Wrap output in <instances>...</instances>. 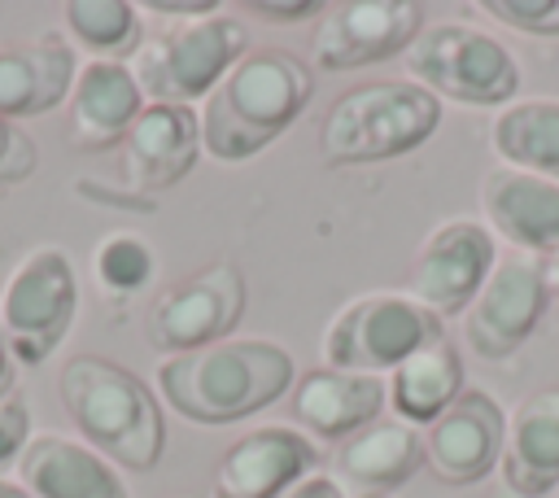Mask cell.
<instances>
[{"label": "cell", "mask_w": 559, "mask_h": 498, "mask_svg": "<svg viewBox=\"0 0 559 498\" xmlns=\"http://www.w3.org/2000/svg\"><path fill=\"white\" fill-rule=\"evenodd\" d=\"M314 92L310 66L288 48L245 52L205 96L201 109V149L218 162H245L266 149Z\"/></svg>", "instance_id": "cell-1"}, {"label": "cell", "mask_w": 559, "mask_h": 498, "mask_svg": "<svg viewBox=\"0 0 559 498\" xmlns=\"http://www.w3.org/2000/svg\"><path fill=\"white\" fill-rule=\"evenodd\" d=\"M57 398L79 437L127 472H148L162 459L166 424L148 384L114 358L74 354L57 371Z\"/></svg>", "instance_id": "cell-2"}, {"label": "cell", "mask_w": 559, "mask_h": 498, "mask_svg": "<svg viewBox=\"0 0 559 498\" xmlns=\"http://www.w3.org/2000/svg\"><path fill=\"white\" fill-rule=\"evenodd\" d=\"M293 384V358L258 336L170 354L157 367L162 398L197 424H231L271 406Z\"/></svg>", "instance_id": "cell-3"}, {"label": "cell", "mask_w": 559, "mask_h": 498, "mask_svg": "<svg viewBox=\"0 0 559 498\" xmlns=\"http://www.w3.org/2000/svg\"><path fill=\"white\" fill-rule=\"evenodd\" d=\"M441 105L428 87L406 79L362 83L332 100L323 131H319V162L323 166H362L411 153L437 131Z\"/></svg>", "instance_id": "cell-4"}, {"label": "cell", "mask_w": 559, "mask_h": 498, "mask_svg": "<svg viewBox=\"0 0 559 498\" xmlns=\"http://www.w3.org/2000/svg\"><path fill=\"white\" fill-rule=\"evenodd\" d=\"M249 52L245 22L227 13L192 17L162 26L157 35L140 39L131 52V74L148 105H188L197 96H210L214 83Z\"/></svg>", "instance_id": "cell-5"}, {"label": "cell", "mask_w": 559, "mask_h": 498, "mask_svg": "<svg viewBox=\"0 0 559 498\" xmlns=\"http://www.w3.org/2000/svg\"><path fill=\"white\" fill-rule=\"evenodd\" d=\"M79 310L74 262L61 245L31 249L0 288V332L17 363L39 367L70 332Z\"/></svg>", "instance_id": "cell-6"}, {"label": "cell", "mask_w": 559, "mask_h": 498, "mask_svg": "<svg viewBox=\"0 0 559 498\" xmlns=\"http://www.w3.org/2000/svg\"><path fill=\"white\" fill-rule=\"evenodd\" d=\"M406 70L432 96L463 105H502L520 92V66L507 44L463 22H428L406 48Z\"/></svg>", "instance_id": "cell-7"}, {"label": "cell", "mask_w": 559, "mask_h": 498, "mask_svg": "<svg viewBox=\"0 0 559 498\" xmlns=\"http://www.w3.org/2000/svg\"><path fill=\"white\" fill-rule=\"evenodd\" d=\"M445 336L441 319L406 293H367L349 301L323 336V363L332 371H393L428 341Z\"/></svg>", "instance_id": "cell-8"}, {"label": "cell", "mask_w": 559, "mask_h": 498, "mask_svg": "<svg viewBox=\"0 0 559 498\" xmlns=\"http://www.w3.org/2000/svg\"><path fill=\"white\" fill-rule=\"evenodd\" d=\"M550 297V271L542 258L524 249H507L493 258L489 280L480 284L476 301L463 310V336L480 358H507L515 354Z\"/></svg>", "instance_id": "cell-9"}, {"label": "cell", "mask_w": 559, "mask_h": 498, "mask_svg": "<svg viewBox=\"0 0 559 498\" xmlns=\"http://www.w3.org/2000/svg\"><path fill=\"white\" fill-rule=\"evenodd\" d=\"M245 315V275L231 262H210L197 275L170 284L144 315L153 349L188 354L223 341Z\"/></svg>", "instance_id": "cell-10"}, {"label": "cell", "mask_w": 559, "mask_h": 498, "mask_svg": "<svg viewBox=\"0 0 559 498\" xmlns=\"http://www.w3.org/2000/svg\"><path fill=\"white\" fill-rule=\"evenodd\" d=\"M493 236L472 218H450L432 227L411 262V297L441 315H459L476 301L480 284L493 271Z\"/></svg>", "instance_id": "cell-11"}, {"label": "cell", "mask_w": 559, "mask_h": 498, "mask_svg": "<svg viewBox=\"0 0 559 498\" xmlns=\"http://www.w3.org/2000/svg\"><path fill=\"white\" fill-rule=\"evenodd\" d=\"M424 31V9L415 0H341L323 9L314 31V66L354 70L406 52Z\"/></svg>", "instance_id": "cell-12"}, {"label": "cell", "mask_w": 559, "mask_h": 498, "mask_svg": "<svg viewBox=\"0 0 559 498\" xmlns=\"http://www.w3.org/2000/svg\"><path fill=\"white\" fill-rule=\"evenodd\" d=\"M507 441V415L502 406L480 393L463 389L424 432V463L445 485H476L502 463Z\"/></svg>", "instance_id": "cell-13"}, {"label": "cell", "mask_w": 559, "mask_h": 498, "mask_svg": "<svg viewBox=\"0 0 559 498\" xmlns=\"http://www.w3.org/2000/svg\"><path fill=\"white\" fill-rule=\"evenodd\" d=\"M480 210L493 232L533 258H559V183L520 166H493L480 179Z\"/></svg>", "instance_id": "cell-14"}, {"label": "cell", "mask_w": 559, "mask_h": 498, "mask_svg": "<svg viewBox=\"0 0 559 498\" xmlns=\"http://www.w3.org/2000/svg\"><path fill=\"white\" fill-rule=\"evenodd\" d=\"M319 467V446L297 428H253L218 463L223 498H280Z\"/></svg>", "instance_id": "cell-15"}, {"label": "cell", "mask_w": 559, "mask_h": 498, "mask_svg": "<svg viewBox=\"0 0 559 498\" xmlns=\"http://www.w3.org/2000/svg\"><path fill=\"white\" fill-rule=\"evenodd\" d=\"M201 149V118L188 105H144L122 135V175L135 192H162L183 179Z\"/></svg>", "instance_id": "cell-16"}, {"label": "cell", "mask_w": 559, "mask_h": 498, "mask_svg": "<svg viewBox=\"0 0 559 498\" xmlns=\"http://www.w3.org/2000/svg\"><path fill=\"white\" fill-rule=\"evenodd\" d=\"M144 109V92L127 61H83L70 87V144L100 153L122 144Z\"/></svg>", "instance_id": "cell-17"}, {"label": "cell", "mask_w": 559, "mask_h": 498, "mask_svg": "<svg viewBox=\"0 0 559 498\" xmlns=\"http://www.w3.org/2000/svg\"><path fill=\"white\" fill-rule=\"evenodd\" d=\"M79 57L61 35L0 44V118H35L70 100Z\"/></svg>", "instance_id": "cell-18"}, {"label": "cell", "mask_w": 559, "mask_h": 498, "mask_svg": "<svg viewBox=\"0 0 559 498\" xmlns=\"http://www.w3.org/2000/svg\"><path fill=\"white\" fill-rule=\"evenodd\" d=\"M419 463H424V432L406 419H376L349 432L332 454L336 485L362 498H384L389 489L406 485L419 472Z\"/></svg>", "instance_id": "cell-19"}, {"label": "cell", "mask_w": 559, "mask_h": 498, "mask_svg": "<svg viewBox=\"0 0 559 498\" xmlns=\"http://www.w3.org/2000/svg\"><path fill=\"white\" fill-rule=\"evenodd\" d=\"M17 481L35 498H131L122 476L87 441L35 432L17 454Z\"/></svg>", "instance_id": "cell-20"}, {"label": "cell", "mask_w": 559, "mask_h": 498, "mask_svg": "<svg viewBox=\"0 0 559 498\" xmlns=\"http://www.w3.org/2000/svg\"><path fill=\"white\" fill-rule=\"evenodd\" d=\"M502 476L520 498H542L559 489V389H537L507 424Z\"/></svg>", "instance_id": "cell-21"}, {"label": "cell", "mask_w": 559, "mask_h": 498, "mask_svg": "<svg viewBox=\"0 0 559 498\" xmlns=\"http://www.w3.org/2000/svg\"><path fill=\"white\" fill-rule=\"evenodd\" d=\"M384 406V380L362 371H306L293 393V415L323 441H345L349 432L380 419Z\"/></svg>", "instance_id": "cell-22"}, {"label": "cell", "mask_w": 559, "mask_h": 498, "mask_svg": "<svg viewBox=\"0 0 559 498\" xmlns=\"http://www.w3.org/2000/svg\"><path fill=\"white\" fill-rule=\"evenodd\" d=\"M459 393H463V358L445 336L415 349L402 367H393L389 380V402L406 424H432Z\"/></svg>", "instance_id": "cell-23"}, {"label": "cell", "mask_w": 559, "mask_h": 498, "mask_svg": "<svg viewBox=\"0 0 559 498\" xmlns=\"http://www.w3.org/2000/svg\"><path fill=\"white\" fill-rule=\"evenodd\" d=\"M493 149L511 166L559 183V100L528 96L507 105L493 122Z\"/></svg>", "instance_id": "cell-24"}, {"label": "cell", "mask_w": 559, "mask_h": 498, "mask_svg": "<svg viewBox=\"0 0 559 498\" xmlns=\"http://www.w3.org/2000/svg\"><path fill=\"white\" fill-rule=\"evenodd\" d=\"M61 17L92 61H122L140 48V9L127 0H66Z\"/></svg>", "instance_id": "cell-25"}, {"label": "cell", "mask_w": 559, "mask_h": 498, "mask_svg": "<svg viewBox=\"0 0 559 498\" xmlns=\"http://www.w3.org/2000/svg\"><path fill=\"white\" fill-rule=\"evenodd\" d=\"M92 271H96V284H100L105 293L131 297V293H140V288L148 284V275H153V249H148L140 236H131V232H114V236H105V240L96 245Z\"/></svg>", "instance_id": "cell-26"}, {"label": "cell", "mask_w": 559, "mask_h": 498, "mask_svg": "<svg viewBox=\"0 0 559 498\" xmlns=\"http://www.w3.org/2000/svg\"><path fill=\"white\" fill-rule=\"evenodd\" d=\"M489 17L528 31V35H559V0H485Z\"/></svg>", "instance_id": "cell-27"}, {"label": "cell", "mask_w": 559, "mask_h": 498, "mask_svg": "<svg viewBox=\"0 0 559 498\" xmlns=\"http://www.w3.org/2000/svg\"><path fill=\"white\" fill-rule=\"evenodd\" d=\"M35 162V140L13 118H0V183H22Z\"/></svg>", "instance_id": "cell-28"}, {"label": "cell", "mask_w": 559, "mask_h": 498, "mask_svg": "<svg viewBox=\"0 0 559 498\" xmlns=\"http://www.w3.org/2000/svg\"><path fill=\"white\" fill-rule=\"evenodd\" d=\"M31 441V415H26V402L22 398H4L0 402V472L9 463H17V454L26 450Z\"/></svg>", "instance_id": "cell-29"}, {"label": "cell", "mask_w": 559, "mask_h": 498, "mask_svg": "<svg viewBox=\"0 0 559 498\" xmlns=\"http://www.w3.org/2000/svg\"><path fill=\"white\" fill-rule=\"evenodd\" d=\"M245 9L258 13V17H271V22H306V17H319L323 13L319 0H297V4L293 0H280V4L275 0H249Z\"/></svg>", "instance_id": "cell-30"}, {"label": "cell", "mask_w": 559, "mask_h": 498, "mask_svg": "<svg viewBox=\"0 0 559 498\" xmlns=\"http://www.w3.org/2000/svg\"><path fill=\"white\" fill-rule=\"evenodd\" d=\"M280 498H345V489H341L332 476H319V472H310V476H301L293 489H284Z\"/></svg>", "instance_id": "cell-31"}, {"label": "cell", "mask_w": 559, "mask_h": 498, "mask_svg": "<svg viewBox=\"0 0 559 498\" xmlns=\"http://www.w3.org/2000/svg\"><path fill=\"white\" fill-rule=\"evenodd\" d=\"M148 13H162V17H210L218 13L214 0H153Z\"/></svg>", "instance_id": "cell-32"}, {"label": "cell", "mask_w": 559, "mask_h": 498, "mask_svg": "<svg viewBox=\"0 0 559 498\" xmlns=\"http://www.w3.org/2000/svg\"><path fill=\"white\" fill-rule=\"evenodd\" d=\"M9 389H13V354H9L4 332H0V402L9 398Z\"/></svg>", "instance_id": "cell-33"}, {"label": "cell", "mask_w": 559, "mask_h": 498, "mask_svg": "<svg viewBox=\"0 0 559 498\" xmlns=\"http://www.w3.org/2000/svg\"><path fill=\"white\" fill-rule=\"evenodd\" d=\"M0 498H35L22 481H9V476H0Z\"/></svg>", "instance_id": "cell-34"}, {"label": "cell", "mask_w": 559, "mask_h": 498, "mask_svg": "<svg viewBox=\"0 0 559 498\" xmlns=\"http://www.w3.org/2000/svg\"><path fill=\"white\" fill-rule=\"evenodd\" d=\"M489 498H520V494H511V489H507V485H502V489H493V494H489Z\"/></svg>", "instance_id": "cell-35"}, {"label": "cell", "mask_w": 559, "mask_h": 498, "mask_svg": "<svg viewBox=\"0 0 559 498\" xmlns=\"http://www.w3.org/2000/svg\"><path fill=\"white\" fill-rule=\"evenodd\" d=\"M550 288H555V293H559V266H555V271H550Z\"/></svg>", "instance_id": "cell-36"}, {"label": "cell", "mask_w": 559, "mask_h": 498, "mask_svg": "<svg viewBox=\"0 0 559 498\" xmlns=\"http://www.w3.org/2000/svg\"><path fill=\"white\" fill-rule=\"evenodd\" d=\"M555 498H559V489H555Z\"/></svg>", "instance_id": "cell-37"}, {"label": "cell", "mask_w": 559, "mask_h": 498, "mask_svg": "<svg viewBox=\"0 0 559 498\" xmlns=\"http://www.w3.org/2000/svg\"><path fill=\"white\" fill-rule=\"evenodd\" d=\"M214 498H223V494H214Z\"/></svg>", "instance_id": "cell-38"}]
</instances>
